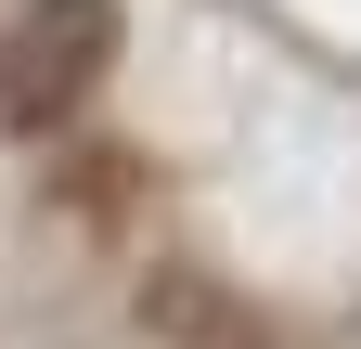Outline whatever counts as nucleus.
<instances>
[{
    "instance_id": "f257e3e1",
    "label": "nucleus",
    "mask_w": 361,
    "mask_h": 349,
    "mask_svg": "<svg viewBox=\"0 0 361 349\" xmlns=\"http://www.w3.org/2000/svg\"><path fill=\"white\" fill-rule=\"evenodd\" d=\"M104 65H116V0H26L0 26V117L52 129L104 91Z\"/></svg>"
}]
</instances>
